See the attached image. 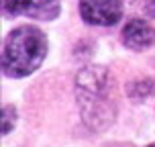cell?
Returning <instances> with one entry per match:
<instances>
[{
    "mask_svg": "<svg viewBox=\"0 0 155 147\" xmlns=\"http://www.w3.org/2000/svg\"><path fill=\"white\" fill-rule=\"evenodd\" d=\"M12 115H15L12 106H4V109H2V133H4V135L12 129Z\"/></svg>",
    "mask_w": 155,
    "mask_h": 147,
    "instance_id": "5",
    "label": "cell"
},
{
    "mask_svg": "<svg viewBox=\"0 0 155 147\" xmlns=\"http://www.w3.org/2000/svg\"><path fill=\"white\" fill-rule=\"evenodd\" d=\"M47 53V37L37 27H18L10 31L2 47V72L23 78L37 70Z\"/></svg>",
    "mask_w": 155,
    "mask_h": 147,
    "instance_id": "1",
    "label": "cell"
},
{
    "mask_svg": "<svg viewBox=\"0 0 155 147\" xmlns=\"http://www.w3.org/2000/svg\"><path fill=\"white\" fill-rule=\"evenodd\" d=\"M123 41L129 49L141 51V49H145V47L153 45L155 29L147 21H143V18H131L123 29Z\"/></svg>",
    "mask_w": 155,
    "mask_h": 147,
    "instance_id": "4",
    "label": "cell"
},
{
    "mask_svg": "<svg viewBox=\"0 0 155 147\" xmlns=\"http://www.w3.org/2000/svg\"><path fill=\"white\" fill-rule=\"evenodd\" d=\"M4 15H25L37 21H51L59 15V0H4Z\"/></svg>",
    "mask_w": 155,
    "mask_h": 147,
    "instance_id": "3",
    "label": "cell"
},
{
    "mask_svg": "<svg viewBox=\"0 0 155 147\" xmlns=\"http://www.w3.org/2000/svg\"><path fill=\"white\" fill-rule=\"evenodd\" d=\"M80 15L88 25H116L123 16L120 0H80Z\"/></svg>",
    "mask_w": 155,
    "mask_h": 147,
    "instance_id": "2",
    "label": "cell"
},
{
    "mask_svg": "<svg viewBox=\"0 0 155 147\" xmlns=\"http://www.w3.org/2000/svg\"><path fill=\"white\" fill-rule=\"evenodd\" d=\"M149 147H155V143H153V145H149Z\"/></svg>",
    "mask_w": 155,
    "mask_h": 147,
    "instance_id": "6",
    "label": "cell"
}]
</instances>
